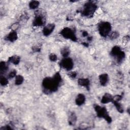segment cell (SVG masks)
I'll return each instance as SVG.
<instances>
[{
    "label": "cell",
    "mask_w": 130,
    "mask_h": 130,
    "mask_svg": "<svg viewBox=\"0 0 130 130\" xmlns=\"http://www.w3.org/2000/svg\"><path fill=\"white\" fill-rule=\"evenodd\" d=\"M61 82V78L58 73H56L53 78H46L43 81V86L46 91L55 92Z\"/></svg>",
    "instance_id": "1"
},
{
    "label": "cell",
    "mask_w": 130,
    "mask_h": 130,
    "mask_svg": "<svg viewBox=\"0 0 130 130\" xmlns=\"http://www.w3.org/2000/svg\"><path fill=\"white\" fill-rule=\"evenodd\" d=\"M95 109L97 112V116L100 118H103L106 120V121L110 123L112 121L111 118L108 115V113L107 111V109L105 107H101L99 105H95Z\"/></svg>",
    "instance_id": "2"
},
{
    "label": "cell",
    "mask_w": 130,
    "mask_h": 130,
    "mask_svg": "<svg viewBox=\"0 0 130 130\" xmlns=\"http://www.w3.org/2000/svg\"><path fill=\"white\" fill-rule=\"evenodd\" d=\"M96 9V5L92 2H89L85 4L83 10L82 11V14L85 16L90 17L93 15Z\"/></svg>",
    "instance_id": "3"
},
{
    "label": "cell",
    "mask_w": 130,
    "mask_h": 130,
    "mask_svg": "<svg viewBox=\"0 0 130 130\" xmlns=\"http://www.w3.org/2000/svg\"><path fill=\"white\" fill-rule=\"evenodd\" d=\"M111 55L115 57L118 63H120L125 57V53L121 50L119 47L116 46H114L111 51Z\"/></svg>",
    "instance_id": "4"
},
{
    "label": "cell",
    "mask_w": 130,
    "mask_h": 130,
    "mask_svg": "<svg viewBox=\"0 0 130 130\" xmlns=\"http://www.w3.org/2000/svg\"><path fill=\"white\" fill-rule=\"evenodd\" d=\"M111 26L110 23L108 22H102L99 25V31L100 35L105 37L110 32Z\"/></svg>",
    "instance_id": "5"
},
{
    "label": "cell",
    "mask_w": 130,
    "mask_h": 130,
    "mask_svg": "<svg viewBox=\"0 0 130 130\" xmlns=\"http://www.w3.org/2000/svg\"><path fill=\"white\" fill-rule=\"evenodd\" d=\"M60 34L64 38L70 39L73 41H76L77 40V38L74 31L69 28L62 29L60 32Z\"/></svg>",
    "instance_id": "6"
},
{
    "label": "cell",
    "mask_w": 130,
    "mask_h": 130,
    "mask_svg": "<svg viewBox=\"0 0 130 130\" xmlns=\"http://www.w3.org/2000/svg\"><path fill=\"white\" fill-rule=\"evenodd\" d=\"M60 66L68 71H70L72 69L73 67V62L70 58L65 57L60 62Z\"/></svg>",
    "instance_id": "7"
},
{
    "label": "cell",
    "mask_w": 130,
    "mask_h": 130,
    "mask_svg": "<svg viewBox=\"0 0 130 130\" xmlns=\"http://www.w3.org/2000/svg\"><path fill=\"white\" fill-rule=\"evenodd\" d=\"M45 23L44 16L41 12H37L35 16V18L33 21V25L36 27H40L43 26Z\"/></svg>",
    "instance_id": "8"
},
{
    "label": "cell",
    "mask_w": 130,
    "mask_h": 130,
    "mask_svg": "<svg viewBox=\"0 0 130 130\" xmlns=\"http://www.w3.org/2000/svg\"><path fill=\"white\" fill-rule=\"evenodd\" d=\"M55 28L54 24H48L45 26L43 30V33L44 36H49L53 31Z\"/></svg>",
    "instance_id": "9"
},
{
    "label": "cell",
    "mask_w": 130,
    "mask_h": 130,
    "mask_svg": "<svg viewBox=\"0 0 130 130\" xmlns=\"http://www.w3.org/2000/svg\"><path fill=\"white\" fill-rule=\"evenodd\" d=\"M17 39V34L16 32L14 31H12L6 37V39L7 41L10 42H14L16 41Z\"/></svg>",
    "instance_id": "10"
},
{
    "label": "cell",
    "mask_w": 130,
    "mask_h": 130,
    "mask_svg": "<svg viewBox=\"0 0 130 130\" xmlns=\"http://www.w3.org/2000/svg\"><path fill=\"white\" fill-rule=\"evenodd\" d=\"M113 101V97L109 94H105L102 98L101 102L103 104H107Z\"/></svg>",
    "instance_id": "11"
},
{
    "label": "cell",
    "mask_w": 130,
    "mask_h": 130,
    "mask_svg": "<svg viewBox=\"0 0 130 130\" xmlns=\"http://www.w3.org/2000/svg\"><path fill=\"white\" fill-rule=\"evenodd\" d=\"M85 101V96L81 94H79L77 95L75 102L76 104L78 106H81L83 104Z\"/></svg>",
    "instance_id": "12"
},
{
    "label": "cell",
    "mask_w": 130,
    "mask_h": 130,
    "mask_svg": "<svg viewBox=\"0 0 130 130\" xmlns=\"http://www.w3.org/2000/svg\"><path fill=\"white\" fill-rule=\"evenodd\" d=\"M78 82L80 85L82 86H84L88 90L89 89L90 82L89 79H85V78H81L78 80Z\"/></svg>",
    "instance_id": "13"
},
{
    "label": "cell",
    "mask_w": 130,
    "mask_h": 130,
    "mask_svg": "<svg viewBox=\"0 0 130 130\" xmlns=\"http://www.w3.org/2000/svg\"><path fill=\"white\" fill-rule=\"evenodd\" d=\"M99 80L100 83L102 85H105L108 81V76L107 74H101L99 76Z\"/></svg>",
    "instance_id": "14"
},
{
    "label": "cell",
    "mask_w": 130,
    "mask_h": 130,
    "mask_svg": "<svg viewBox=\"0 0 130 130\" xmlns=\"http://www.w3.org/2000/svg\"><path fill=\"white\" fill-rule=\"evenodd\" d=\"M20 57L17 55H14V56H12L10 57H9V61L14 64H17L19 63V61H20Z\"/></svg>",
    "instance_id": "15"
},
{
    "label": "cell",
    "mask_w": 130,
    "mask_h": 130,
    "mask_svg": "<svg viewBox=\"0 0 130 130\" xmlns=\"http://www.w3.org/2000/svg\"><path fill=\"white\" fill-rule=\"evenodd\" d=\"M77 120V117L76 116V115L74 113H72L69 118V123L70 125H74L76 123Z\"/></svg>",
    "instance_id": "16"
},
{
    "label": "cell",
    "mask_w": 130,
    "mask_h": 130,
    "mask_svg": "<svg viewBox=\"0 0 130 130\" xmlns=\"http://www.w3.org/2000/svg\"><path fill=\"white\" fill-rule=\"evenodd\" d=\"M60 52L64 57H67L70 54V50L68 47H64L61 49Z\"/></svg>",
    "instance_id": "17"
},
{
    "label": "cell",
    "mask_w": 130,
    "mask_h": 130,
    "mask_svg": "<svg viewBox=\"0 0 130 130\" xmlns=\"http://www.w3.org/2000/svg\"><path fill=\"white\" fill-rule=\"evenodd\" d=\"M24 77L22 76H21V75H17V76H16L15 83L16 85H20L24 82Z\"/></svg>",
    "instance_id": "18"
},
{
    "label": "cell",
    "mask_w": 130,
    "mask_h": 130,
    "mask_svg": "<svg viewBox=\"0 0 130 130\" xmlns=\"http://www.w3.org/2000/svg\"><path fill=\"white\" fill-rule=\"evenodd\" d=\"M39 6V2L38 1H33L30 3L29 4V7L32 9H35L38 7Z\"/></svg>",
    "instance_id": "19"
},
{
    "label": "cell",
    "mask_w": 130,
    "mask_h": 130,
    "mask_svg": "<svg viewBox=\"0 0 130 130\" xmlns=\"http://www.w3.org/2000/svg\"><path fill=\"white\" fill-rule=\"evenodd\" d=\"M8 69V66L6 62L4 61H1L0 63V70L1 72H5Z\"/></svg>",
    "instance_id": "20"
},
{
    "label": "cell",
    "mask_w": 130,
    "mask_h": 130,
    "mask_svg": "<svg viewBox=\"0 0 130 130\" xmlns=\"http://www.w3.org/2000/svg\"><path fill=\"white\" fill-rule=\"evenodd\" d=\"M113 104H114L115 107L116 108L117 110L120 112V113H122L123 112V109L121 106V105L118 103V102H115V101H113L112 102Z\"/></svg>",
    "instance_id": "21"
},
{
    "label": "cell",
    "mask_w": 130,
    "mask_h": 130,
    "mask_svg": "<svg viewBox=\"0 0 130 130\" xmlns=\"http://www.w3.org/2000/svg\"><path fill=\"white\" fill-rule=\"evenodd\" d=\"M0 82H1V84L3 86L6 85L8 83V79L4 77V76H1V80H0Z\"/></svg>",
    "instance_id": "22"
},
{
    "label": "cell",
    "mask_w": 130,
    "mask_h": 130,
    "mask_svg": "<svg viewBox=\"0 0 130 130\" xmlns=\"http://www.w3.org/2000/svg\"><path fill=\"white\" fill-rule=\"evenodd\" d=\"M118 36H119L118 33L116 32H112L111 34V35L110 36V37L111 39L113 40V39H116L117 37H118Z\"/></svg>",
    "instance_id": "23"
},
{
    "label": "cell",
    "mask_w": 130,
    "mask_h": 130,
    "mask_svg": "<svg viewBox=\"0 0 130 130\" xmlns=\"http://www.w3.org/2000/svg\"><path fill=\"white\" fill-rule=\"evenodd\" d=\"M15 76H16V71L15 70H13L11 71L8 76L9 78H12Z\"/></svg>",
    "instance_id": "24"
},
{
    "label": "cell",
    "mask_w": 130,
    "mask_h": 130,
    "mask_svg": "<svg viewBox=\"0 0 130 130\" xmlns=\"http://www.w3.org/2000/svg\"><path fill=\"white\" fill-rule=\"evenodd\" d=\"M49 59L52 61H55L57 59V57L55 54L52 53L49 55Z\"/></svg>",
    "instance_id": "25"
},
{
    "label": "cell",
    "mask_w": 130,
    "mask_h": 130,
    "mask_svg": "<svg viewBox=\"0 0 130 130\" xmlns=\"http://www.w3.org/2000/svg\"><path fill=\"white\" fill-rule=\"evenodd\" d=\"M69 76L70 77V78L74 79L76 77L77 73L75 72H71L69 73Z\"/></svg>",
    "instance_id": "26"
},
{
    "label": "cell",
    "mask_w": 130,
    "mask_h": 130,
    "mask_svg": "<svg viewBox=\"0 0 130 130\" xmlns=\"http://www.w3.org/2000/svg\"><path fill=\"white\" fill-rule=\"evenodd\" d=\"M129 40V36H125L123 38V42L124 43H127Z\"/></svg>",
    "instance_id": "27"
},
{
    "label": "cell",
    "mask_w": 130,
    "mask_h": 130,
    "mask_svg": "<svg viewBox=\"0 0 130 130\" xmlns=\"http://www.w3.org/2000/svg\"><path fill=\"white\" fill-rule=\"evenodd\" d=\"M18 27V24L17 23L13 25L11 27L12 28V31H15V30L17 29V28Z\"/></svg>",
    "instance_id": "28"
},
{
    "label": "cell",
    "mask_w": 130,
    "mask_h": 130,
    "mask_svg": "<svg viewBox=\"0 0 130 130\" xmlns=\"http://www.w3.org/2000/svg\"><path fill=\"white\" fill-rule=\"evenodd\" d=\"M82 35H83V36L84 37H86V36H87L88 35V33L84 31L83 33H82Z\"/></svg>",
    "instance_id": "29"
}]
</instances>
